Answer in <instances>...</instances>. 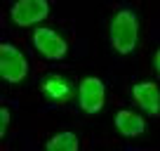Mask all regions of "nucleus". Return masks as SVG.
<instances>
[{
  "label": "nucleus",
  "instance_id": "7",
  "mask_svg": "<svg viewBox=\"0 0 160 151\" xmlns=\"http://www.w3.org/2000/svg\"><path fill=\"white\" fill-rule=\"evenodd\" d=\"M113 123H115V130L122 137H139V135H144V130H146L144 116H141V113H134V111H127V109L118 111Z\"/></svg>",
  "mask_w": 160,
  "mask_h": 151
},
{
  "label": "nucleus",
  "instance_id": "9",
  "mask_svg": "<svg viewBox=\"0 0 160 151\" xmlns=\"http://www.w3.org/2000/svg\"><path fill=\"white\" fill-rule=\"evenodd\" d=\"M80 139L75 132H57L54 137H50L45 144L47 151H78Z\"/></svg>",
  "mask_w": 160,
  "mask_h": 151
},
{
  "label": "nucleus",
  "instance_id": "2",
  "mask_svg": "<svg viewBox=\"0 0 160 151\" xmlns=\"http://www.w3.org/2000/svg\"><path fill=\"white\" fill-rule=\"evenodd\" d=\"M0 76L7 83H21L28 76V59L14 43H0Z\"/></svg>",
  "mask_w": 160,
  "mask_h": 151
},
{
  "label": "nucleus",
  "instance_id": "3",
  "mask_svg": "<svg viewBox=\"0 0 160 151\" xmlns=\"http://www.w3.org/2000/svg\"><path fill=\"white\" fill-rule=\"evenodd\" d=\"M31 40H33V47L45 57V59L59 61V59H64V57L68 55V43H66V38L59 31L50 29V26H35Z\"/></svg>",
  "mask_w": 160,
  "mask_h": 151
},
{
  "label": "nucleus",
  "instance_id": "10",
  "mask_svg": "<svg viewBox=\"0 0 160 151\" xmlns=\"http://www.w3.org/2000/svg\"><path fill=\"white\" fill-rule=\"evenodd\" d=\"M7 125H10V109L2 106V109H0V135L7 132Z\"/></svg>",
  "mask_w": 160,
  "mask_h": 151
},
{
  "label": "nucleus",
  "instance_id": "11",
  "mask_svg": "<svg viewBox=\"0 0 160 151\" xmlns=\"http://www.w3.org/2000/svg\"><path fill=\"white\" fill-rule=\"evenodd\" d=\"M153 69L158 71V76H160V47L155 50V55H153Z\"/></svg>",
  "mask_w": 160,
  "mask_h": 151
},
{
  "label": "nucleus",
  "instance_id": "4",
  "mask_svg": "<svg viewBox=\"0 0 160 151\" xmlns=\"http://www.w3.org/2000/svg\"><path fill=\"white\" fill-rule=\"evenodd\" d=\"M10 17L17 26H40L50 17V3L47 0H17L10 7Z\"/></svg>",
  "mask_w": 160,
  "mask_h": 151
},
{
  "label": "nucleus",
  "instance_id": "5",
  "mask_svg": "<svg viewBox=\"0 0 160 151\" xmlns=\"http://www.w3.org/2000/svg\"><path fill=\"white\" fill-rule=\"evenodd\" d=\"M78 104L85 113H99L106 104V85L97 76H87L78 85Z\"/></svg>",
  "mask_w": 160,
  "mask_h": 151
},
{
  "label": "nucleus",
  "instance_id": "6",
  "mask_svg": "<svg viewBox=\"0 0 160 151\" xmlns=\"http://www.w3.org/2000/svg\"><path fill=\"white\" fill-rule=\"evenodd\" d=\"M132 99L144 113L158 116L160 113V87L153 81H141L132 87Z\"/></svg>",
  "mask_w": 160,
  "mask_h": 151
},
{
  "label": "nucleus",
  "instance_id": "1",
  "mask_svg": "<svg viewBox=\"0 0 160 151\" xmlns=\"http://www.w3.org/2000/svg\"><path fill=\"white\" fill-rule=\"evenodd\" d=\"M108 40L118 55H132L139 43V17L130 7H120L108 24Z\"/></svg>",
  "mask_w": 160,
  "mask_h": 151
},
{
  "label": "nucleus",
  "instance_id": "8",
  "mask_svg": "<svg viewBox=\"0 0 160 151\" xmlns=\"http://www.w3.org/2000/svg\"><path fill=\"white\" fill-rule=\"evenodd\" d=\"M42 95L50 97L52 102H66L71 97V83L61 76H50L47 81H42Z\"/></svg>",
  "mask_w": 160,
  "mask_h": 151
}]
</instances>
